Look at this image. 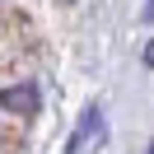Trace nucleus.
Returning a JSON list of instances; mask_svg holds the SVG:
<instances>
[{
	"instance_id": "3",
	"label": "nucleus",
	"mask_w": 154,
	"mask_h": 154,
	"mask_svg": "<svg viewBox=\"0 0 154 154\" xmlns=\"http://www.w3.org/2000/svg\"><path fill=\"white\" fill-rule=\"evenodd\" d=\"M145 23H154V0H145Z\"/></svg>"
},
{
	"instance_id": "2",
	"label": "nucleus",
	"mask_w": 154,
	"mask_h": 154,
	"mask_svg": "<svg viewBox=\"0 0 154 154\" xmlns=\"http://www.w3.org/2000/svg\"><path fill=\"white\" fill-rule=\"evenodd\" d=\"M0 107L5 112H19V117H33L38 112V84H14L0 94Z\"/></svg>"
},
{
	"instance_id": "4",
	"label": "nucleus",
	"mask_w": 154,
	"mask_h": 154,
	"mask_svg": "<svg viewBox=\"0 0 154 154\" xmlns=\"http://www.w3.org/2000/svg\"><path fill=\"white\" fill-rule=\"evenodd\" d=\"M149 154H154V140H149Z\"/></svg>"
},
{
	"instance_id": "1",
	"label": "nucleus",
	"mask_w": 154,
	"mask_h": 154,
	"mask_svg": "<svg viewBox=\"0 0 154 154\" xmlns=\"http://www.w3.org/2000/svg\"><path fill=\"white\" fill-rule=\"evenodd\" d=\"M94 135L103 140V107H84V117L75 122V131H70V145H66V154H84L89 145H94Z\"/></svg>"
}]
</instances>
